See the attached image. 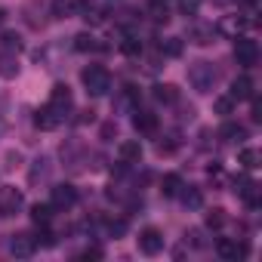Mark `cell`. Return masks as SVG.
Instances as JSON below:
<instances>
[{
	"instance_id": "24",
	"label": "cell",
	"mask_w": 262,
	"mask_h": 262,
	"mask_svg": "<svg viewBox=\"0 0 262 262\" xmlns=\"http://www.w3.org/2000/svg\"><path fill=\"white\" fill-rule=\"evenodd\" d=\"M74 50H77V53H99V50H105V47H102L90 31H83V34L74 37Z\"/></svg>"
},
{
	"instance_id": "22",
	"label": "cell",
	"mask_w": 262,
	"mask_h": 262,
	"mask_svg": "<svg viewBox=\"0 0 262 262\" xmlns=\"http://www.w3.org/2000/svg\"><path fill=\"white\" fill-rule=\"evenodd\" d=\"M151 96H155V102H161V105H176V102H179V90H176L173 83H158V86L151 90Z\"/></svg>"
},
{
	"instance_id": "19",
	"label": "cell",
	"mask_w": 262,
	"mask_h": 262,
	"mask_svg": "<svg viewBox=\"0 0 262 262\" xmlns=\"http://www.w3.org/2000/svg\"><path fill=\"white\" fill-rule=\"evenodd\" d=\"M16 74H19V53L0 50V77H4V80H13Z\"/></svg>"
},
{
	"instance_id": "38",
	"label": "cell",
	"mask_w": 262,
	"mask_h": 262,
	"mask_svg": "<svg viewBox=\"0 0 262 262\" xmlns=\"http://www.w3.org/2000/svg\"><path fill=\"white\" fill-rule=\"evenodd\" d=\"M108 231H111V237H120V234L126 231V222H123V219H117V222L111 219V222H108Z\"/></svg>"
},
{
	"instance_id": "1",
	"label": "cell",
	"mask_w": 262,
	"mask_h": 262,
	"mask_svg": "<svg viewBox=\"0 0 262 262\" xmlns=\"http://www.w3.org/2000/svg\"><path fill=\"white\" fill-rule=\"evenodd\" d=\"M188 83H191L198 93H213V86L219 83L216 65H213V62H204V59L191 62V65H188Z\"/></svg>"
},
{
	"instance_id": "3",
	"label": "cell",
	"mask_w": 262,
	"mask_h": 262,
	"mask_svg": "<svg viewBox=\"0 0 262 262\" xmlns=\"http://www.w3.org/2000/svg\"><path fill=\"white\" fill-rule=\"evenodd\" d=\"M234 59H237V65L253 68L259 62V43L253 37H247V34H237L234 37Z\"/></svg>"
},
{
	"instance_id": "2",
	"label": "cell",
	"mask_w": 262,
	"mask_h": 262,
	"mask_svg": "<svg viewBox=\"0 0 262 262\" xmlns=\"http://www.w3.org/2000/svg\"><path fill=\"white\" fill-rule=\"evenodd\" d=\"M80 83H83V90H86L90 96H105V93L111 90V74H108V68H102V65H86V68L80 71Z\"/></svg>"
},
{
	"instance_id": "6",
	"label": "cell",
	"mask_w": 262,
	"mask_h": 262,
	"mask_svg": "<svg viewBox=\"0 0 262 262\" xmlns=\"http://www.w3.org/2000/svg\"><path fill=\"white\" fill-rule=\"evenodd\" d=\"M65 120H68V114H62V111H59V108H53L50 102L34 114V123H37V129H43V133H50V129H59Z\"/></svg>"
},
{
	"instance_id": "42",
	"label": "cell",
	"mask_w": 262,
	"mask_h": 262,
	"mask_svg": "<svg viewBox=\"0 0 262 262\" xmlns=\"http://www.w3.org/2000/svg\"><path fill=\"white\" fill-rule=\"evenodd\" d=\"M7 22V10H0V25H4Z\"/></svg>"
},
{
	"instance_id": "20",
	"label": "cell",
	"mask_w": 262,
	"mask_h": 262,
	"mask_svg": "<svg viewBox=\"0 0 262 262\" xmlns=\"http://www.w3.org/2000/svg\"><path fill=\"white\" fill-rule=\"evenodd\" d=\"M176 198H179L188 210H198V207L204 204V191H201L198 185H185V182H182V188H179V194H176Z\"/></svg>"
},
{
	"instance_id": "29",
	"label": "cell",
	"mask_w": 262,
	"mask_h": 262,
	"mask_svg": "<svg viewBox=\"0 0 262 262\" xmlns=\"http://www.w3.org/2000/svg\"><path fill=\"white\" fill-rule=\"evenodd\" d=\"M80 13H83V19H86L90 25H102V22H105V10H102V7L86 4V0H83V10H80Z\"/></svg>"
},
{
	"instance_id": "40",
	"label": "cell",
	"mask_w": 262,
	"mask_h": 262,
	"mask_svg": "<svg viewBox=\"0 0 262 262\" xmlns=\"http://www.w3.org/2000/svg\"><path fill=\"white\" fill-rule=\"evenodd\" d=\"M237 4H244L247 10H253V7H256V0H237Z\"/></svg>"
},
{
	"instance_id": "25",
	"label": "cell",
	"mask_w": 262,
	"mask_h": 262,
	"mask_svg": "<svg viewBox=\"0 0 262 262\" xmlns=\"http://www.w3.org/2000/svg\"><path fill=\"white\" fill-rule=\"evenodd\" d=\"M179 188H182V176H179V173H167V176L161 179V191H164V198H176Z\"/></svg>"
},
{
	"instance_id": "33",
	"label": "cell",
	"mask_w": 262,
	"mask_h": 262,
	"mask_svg": "<svg viewBox=\"0 0 262 262\" xmlns=\"http://www.w3.org/2000/svg\"><path fill=\"white\" fill-rule=\"evenodd\" d=\"M259 158H262V155H259L256 148H244V151H241V167H244V170H256V167H259Z\"/></svg>"
},
{
	"instance_id": "4",
	"label": "cell",
	"mask_w": 262,
	"mask_h": 262,
	"mask_svg": "<svg viewBox=\"0 0 262 262\" xmlns=\"http://www.w3.org/2000/svg\"><path fill=\"white\" fill-rule=\"evenodd\" d=\"M50 204H53V210H71V207L77 204V188H74L71 182L53 185V188H50Z\"/></svg>"
},
{
	"instance_id": "39",
	"label": "cell",
	"mask_w": 262,
	"mask_h": 262,
	"mask_svg": "<svg viewBox=\"0 0 262 262\" xmlns=\"http://www.w3.org/2000/svg\"><path fill=\"white\" fill-rule=\"evenodd\" d=\"M250 102H253V108H250V114H253V123H259V120H262V105H259V99H256V96H253Z\"/></svg>"
},
{
	"instance_id": "26",
	"label": "cell",
	"mask_w": 262,
	"mask_h": 262,
	"mask_svg": "<svg viewBox=\"0 0 262 262\" xmlns=\"http://www.w3.org/2000/svg\"><path fill=\"white\" fill-rule=\"evenodd\" d=\"M31 219H34V225H50L53 222V204H34L31 207Z\"/></svg>"
},
{
	"instance_id": "13",
	"label": "cell",
	"mask_w": 262,
	"mask_h": 262,
	"mask_svg": "<svg viewBox=\"0 0 262 262\" xmlns=\"http://www.w3.org/2000/svg\"><path fill=\"white\" fill-rule=\"evenodd\" d=\"M136 117H133V126H136V133H142V136H155L158 133V126H161V120H158V114H151V111H133Z\"/></svg>"
},
{
	"instance_id": "41",
	"label": "cell",
	"mask_w": 262,
	"mask_h": 262,
	"mask_svg": "<svg viewBox=\"0 0 262 262\" xmlns=\"http://www.w3.org/2000/svg\"><path fill=\"white\" fill-rule=\"evenodd\" d=\"M216 7H228V4H234V0H213Z\"/></svg>"
},
{
	"instance_id": "36",
	"label": "cell",
	"mask_w": 262,
	"mask_h": 262,
	"mask_svg": "<svg viewBox=\"0 0 262 262\" xmlns=\"http://www.w3.org/2000/svg\"><path fill=\"white\" fill-rule=\"evenodd\" d=\"M201 4H204V0H176V7H179L182 16H198Z\"/></svg>"
},
{
	"instance_id": "32",
	"label": "cell",
	"mask_w": 262,
	"mask_h": 262,
	"mask_svg": "<svg viewBox=\"0 0 262 262\" xmlns=\"http://www.w3.org/2000/svg\"><path fill=\"white\" fill-rule=\"evenodd\" d=\"M234 99L231 96H219L216 102H213V108H216V114H222V117H228V114H234Z\"/></svg>"
},
{
	"instance_id": "37",
	"label": "cell",
	"mask_w": 262,
	"mask_h": 262,
	"mask_svg": "<svg viewBox=\"0 0 262 262\" xmlns=\"http://www.w3.org/2000/svg\"><path fill=\"white\" fill-rule=\"evenodd\" d=\"M179 148V136L173 133V136H167V142H158V155H173Z\"/></svg>"
},
{
	"instance_id": "11",
	"label": "cell",
	"mask_w": 262,
	"mask_h": 262,
	"mask_svg": "<svg viewBox=\"0 0 262 262\" xmlns=\"http://www.w3.org/2000/svg\"><path fill=\"white\" fill-rule=\"evenodd\" d=\"M83 10V0H53L50 4V16L53 19H74Z\"/></svg>"
},
{
	"instance_id": "34",
	"label": "cell",
	"mask_w": 262,
	"mask_h": 262,
	"mask_svg": "<svg viewBox=\"0 0 262 262\" xmlns=\"http://www.w3.org/2000/svg\"><path fill=\"white\" fill-rule=\"evenodd\" d=\"M148 16H151L155 22H167V19H170V10H167V4H161V0H151Z\"/></svg>"
},
{
	"instance_id": "35",
	"label": "cell",
	"mask_w": 262,
	"mask_h": 262,
	"mask_svg": "<svg viewBox=\"0 0 262 262\" xmlns=\"http://www.w3.org/2000/svg\"><path fill=\"white\" fill-rule=\"evenodd\" d=\"M228 222V216H225V210L222 207H216V210H210L207 213V228H222Z\"/></svg>"
},
{
	"instance_id": "9",
	"label": "cell",
	"mask_w": 262,
	"mask_h": 262,
	"mask_svg": "<svg viewBox=\"0 0 262 262\" xmlns=\"http://www.w3.org/2000/svg\"><path fill=\"white\" fill-rule=\"evenodd\" d=\"M136 241H139V250H142L145 256H158V253L164 250V234H161L158 228H142Z\"/></svg>"
},
{
	"instance_id": "10",
	"label": "cell",
	"mask_w": 262,
	"mask_h": 262,
	"mask_svg": "<svg viewBox=\"0 0 262 262\" xmlns=\"http://www.w3.org/2000/svg\"><path fill=\"white\" fill-rule=\"evenodd\" d=\"M53 108H59L62 114H68L71 108H74V96H71V90H68V83H56L53 90H50V99H47Z\"/></svg>"
},
{
	"instance_id": "5",
	"label": "cell",
	"mask_w": 262,
	"mask_h": 262,
	"mask_svg": "<svg viewBox=\"0 0 262 262\" xmlns=\"http://www.w3.org/2000/svg\"><path fill=\"white\" fill-rule=\"evenodd\" d=\"M216 253L228 262H237V259H247L250 256V247L247 241H237V237H219L216 241Z\"/></svg>"
},
{
	"instance_id": "28",
	"label": "cell",
	"mask_w": 262,
	"mask_h": 262,
	"mask_svg": "<svg viewBox=\"0 0 262 262\" xmlns=\"http://www.w3.org/2000/svg\"><path fill=\"white\" fill-rule=\"evenodd\" d=\"M120 53H123V56H139V53H142V40H139V34H123V40H120Z\"/></svg>"
},
{
	"instance_id": "7",
	"label": "cell",
	"mask_w": 262,
	"mask_h": 262,
	"mask_svg": "<svg viewBox=\"0 0 262 262\" xmlns=\"http://www.w3.org/2000/svg\"><path fill=\"white\" fill-rule=\"evenodd\" d=\"M34 250H37V237H34L31 231H16V234H10V253H13V256L28 259V256H34Z\"/></svg>"
},
{
	"instance_id": "15",
	"label": "cell",
	"mask_w": 262,
	"mask_h": 262,
	"mask_svg": "<svg viewBox=\"0 0 262 262\" xmlns=\"http://www.w3.org/2000/svg\"><path fill=\"white\" fill-rule=\"evenodd\" d=\"M256 83H253V77H247V74H241L234 83H231V90H228V96L234 99V102H250L253 96H256V90H253Z\"/></svg>"
},
{
	"instance_id": "21",
	"label": "cell",
	"mask_w": 262,
	"mask_h": 262,
	"mask_svg": "<svg viewBox=\"0 0 262 262\" xmlns=\"http://www.w3.org/2000/svg\"><path fill=\"white\" fill-rule=\"evenodd\" d=\"M219 136H222L225 142H234V145H241V142L247 139V126H244V123H234V120H228V123L219 129Z\"/></svg>"
},
{
	"instance_id": "30",
	"label": "cell",
	"mask_w": 262,
	"mask_h": 262,
	"mask_svg": "<svg viewBox=\"0 0 262 262\" xmlns=\"http://www.w3.org/2000/svg\"><path fill=\"white\" fill-rule=\"evenodd\" d=\"M28 179H31V185H37L40 179H50V161H47V158H37V161H34V170H31Z\"/></svg>"
},
{
	"instance_id": "16",
	"label": "cell",
	"mask_w": 262,
	"mask_h": 262,
	"mask_svg": "<svg viewBox=\"0 0 262 262\" xmlns=\"http://www.w3.org/2000/svg\"><path fill=\"white\" fill-rule=\"evenodd\" d=\"M22 16H25V22L31 25V28H43L47 25V4H40V0H31V4L22 10Z\"/></svg>"
},
{
	"instance_id": "27",
	"label": "cell",
	"mask_w": 262,
	"mask_h": 262,
	"mask_svg": "<svg viewBox=\"0 0 262 262\" xmlns=\"http://www.w3.org/2000/svg\"><path fill=\"white\" fill-rule=\"evenodd\" d=\"M158 53L176 59V56H182V40H179V37H164V40L158 43Z\"/></svg>"
},
{
	"instance_id": "17",
	"label": "cell",
	"mask_w": 262,
	"mask_h": 262,
	"mask_svg": "<svg viewBox=\"0 0 262 262\" xmlns=\"http://www.w3.org/2000/svg\"><path fill=\"white\" fill-rule=\"evenodd\" d=\"M117 155H120V164H139L142 161V145H139V139H126V142H120L117 145Z\"/></svg>"
},
{
	"instance_id": "12",
	"label": "cell",
	"mask_w": 262,
	"mask_h": 262,
	"mask_svg": "<svg viewBox=\"0 0 262 262\" xmlns=\"http://www.w3.org/2000/svg\"><path fill=\"white\" fill-rule=\"evenodd\" d=\"M62 158H65V164H68V167L80 170V164H83V161L90 158V151L83 148V142L71 139V142H65V145H62Z\"/></svg>"
},
{
	"instance_id": "23",
	"label": "cell",
	"mask_w": 262,
	"mask_h": 262,
	"mask_svg": "<svg viewBox=\"0 0 262 262\" xmlns=\"http://www.w3.org/2000/svg\"><path fill=\"white\" fill-rule=\"evenodd\" d=\"M244 28H247V19H241V16H231V19H222L216 31H222V34H228V37L234 40V37H237Z\"/></svg>"
},
{
	"instance_id": "31",
	"label": "cell",
	"mask_w": 262,
	"mask_h": 262,
	"mask_svg": "<svg viewBox=\"0 0 262 262\" xmlns=\"http://www.w3.org/2000/svg\"><path fill=\"white\" fill-rule=\"evenodd\" d=\"M0 50L19 53V50H22V37H19V34H13V31H4V34H0Z\"/></svg>"
},
{
	"instance_id": "8",
	"label": "cell",
	"mask_w": 262,
	"mask_h": 262,
	"mask_svg": "<svg viewBox=\"0 0 262 262\" xmlns=\"http://www.w3.org/2000/svg\"><path fill=\"white\" fill-rule=\"evenodd\" d=\"M22 204H25V198L19 188H13V185L0 188V216H16L22 210Z\"/></svg>"
},
{
	"instance_id": "14",
	"label": "cell",
	"mask_w": 262,
	"mask_h": 262,
	"mask_svg": "<svg viewBox=\"0 0 262 262\" xmlns=\"http://www.w3.org/2000/svg\"><path fill=\"white\" fill-rule=\"evenodd\" d=\"M216 28L210 25V22H194L191 28H188V37L198 43V47H210V43H216Z\"/></svg>"
},
{
	"instance_id": "18",
	"label": "cell",
	"mask_w": 262,
	"mask_h": 262,
	"mask_svg": "<svg viewBox=\"0 0 262 262\" xmlns=\"http://www.w3.org/2000/svg\"><path fill=\"white\" fill-rule=\"evenodd\" d=\"M139 108V90L136 86H123L120 96L114 99V111H136Z\"/></svg>"
}]
</instances>
